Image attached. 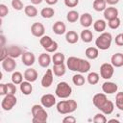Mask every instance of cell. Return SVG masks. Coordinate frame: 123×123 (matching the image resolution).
<instances>
[{
	"mask_svg": "<svg viewBox=\"0 0 123 123\" xmlns=\"http://www.w3.org/2000/svg\"><path fill=\"white\" fill-rule=\"evenodd\" d=\"M2 67L6 72H13L16 67V62L13 58L7 57L5 60L2 61Z\"/></svg>",
	"mask_w": 123,
	"mask_h": 123,
	"instance_id": "obj_9",
	"label": "cell"
},
{
	"mask_svg": "<svg viewBox=\"0 0 123 123\" xmlns=\"http://www.w3.org/2000/svg\"><path fill=\"white\" fill-rule=\"evenodd\" d=\"M52 29H53V32L56 35H59V36L63 35L66 32V26L62 21H56L54 23Z\"/></svg>",
	"mask_w": 123,
	"mask_h": 123,
	"instance_id": "obj_20",
	"label": "cell"
},
{
	"mask_svg": "<svg viewBox=\"0 0 123 123\" xmlns=\"http://www.w3.org/2000/svg\"><path fill=\"white\" fill-rule=\"evenodd\" d=\"M115 106L118 110L123 111V92H117L115 95Z\"/></svg>",
	"mask_w": 123,
	"mask_h": 123,
	"instance_id": "obj_39",
	"label": "cell"
},
{
	"mask_svg": "<svg viewBox=\"0 0 123 123\" xmlns=\"http://www.w3.org/2000/svg\"><path fill=\"white\" fill-rule=\"evenodd\" d=\"M9 13V9L5 4H0V16L5 17Z\"/></svg>",
	"mask_w": 123,
	"mask_h": 123,
	"instance_id": "obj_43",
	"label": "cell"
},
{
	"mask_svg": "<svg viewBox=\"0 0 123 123\" xmlns=\"http://www.w3.org/2000/svg\"><path fill=\"white\" fill-rule=\"evenodd\" d=\"M23 76H24V79L28 82H31V83H34L37 81V77H38V74H37V71L34 68H28L24 71L23 73Z\"/></svg>",
	"mask_w": 123,
	"mask_h": 123,
	"instance_id": "obj_15",
	"label": "cell"
},
{
	"mask_svg": "<svg viewBox=\"0 0 123 123\" xmlns=\"http://www.w3.org/2000/svg\"><path fill=\"white\" fill-rule=\"evenodd\" d=\"M113 110H114V104H113L111 100H108V101L104 104V106L100 109V111H101L104 114H106V115H109V114L112 113Z\"/></svg>",
	"mask_w": 123,
	"mask_h": 123,
	"instance_id": "obj_27",
	"label": "cell"
},
{
	"mask_svg": "<svg viewBox=\"0 0 123 123\" xmlns=\"http://www.w3.org/2000/svg\"><path fill=\"white\" fill-rule=\"evenodd\" d=\"M104 17L107 20H111L112 18L118 17V10L114 7H108L104 11Z\"/></svg>",
	"mask_w": 123,
	"mask_h": 123,
	"instance_id": "obj_17",
	"label": "cell"
},
{
	"mask_svg": "<svg viewBox=\"0 0 123 123\" xmlns=\"http://www.w3.org/2000/svg\"><path fill=\"white\" fill-rule=\"evenodd\" d=\"M92 21H93L92 20V16L88 12H84L80 16V23L85 28H88L89 26H91L92 25Z\"/></svg>",
	"mask_w": 123,
	"mask_h": 123,
	"instance_id": "obj_19",
	"label": "cell"
},
{
	"mask_svg": "<svg viewBox=\"0 0 123 123\" xmlns=\"http://www.w3.org/2000/svg\"><path fill=\"white\" fill-rule=\"evenodd\" d=\"M12 7L15 11H21L23 10V3L21 0H12Z\"/></svg>",
	"mask_w": 123,
	"mask_h": 123,
	"instance_id": "obj_42",
	"label": "cell"
},
{
	"mask_svg": "<svg viewBox=\"0 0 123 123\" xmlns=\"http://www.w3.org/2000/svg\"><path fill=\"white\" fill-rule=\"evenodd\" d=\"M90 62L87 60L85 59H81L80 58V62H79V68H78V72L79 73H86L89 71L90 69Z\"/></svg>",
	"mask_w": 123,
	"mask_h": 123,
	"instance_id": "obj_24",
	"label": "cell"
},
{
	"mask_svg": "<svg viewBox=\"0 0 123 123\" xmlns=\"http://www.w3.org/2000/svg\"><path fill=\"white\" fill-rule=\"evenodd\" d=\"M108 120L105 116V114L102 112V113H96L93 117V122L94 123H106Z\"/></svg>",
	"mask_w": 123,
	"mask_h": 123,
	"instance_id": "obj_41",
	"label": "cell"
},
{
	"mask_svg": "<svg viewBox=\"0 0 123 123\" xmlns=\"http://www.w3.org/2000/svg\"><path fill=\"white\" fill-rule=\"evenodd\" d=\"M77 102L75 100H62L57 104V111L61 114L72 113L77 110Z\"/></svg>",
	"mask_w": 123,
	"mask_h": 123,
	"instance_id": "obj_2",
	"label": "cell"
},
{
	"mask_svg": "<svg viewBox=\"0 0 123 123\" xmlns=\"http://www.w3.org/2000/svg\"><path fill=\"white\" fill-rule=\"evenodd\" d=\"M53 80H54V75H53V70L52 69H47L46 72L44 73L43 77L41 78V86L44 88H48L51 86V85L53 84Z\"/></svg>",
	"mask_w": 123,
	"mask_h": 123,
	"instance_id": "obj_8",
	"label": "cell"
},
{
	"mask_svg": "<svg viewBox=\"0 0 123 123\" xmlns=\"http://www.w3.org/2000/svg\"><path fill=\"white\" fill-rule=\"evenodd\" d=\"M40 104L44 108H51L56 104V97L50 93L44 94L40 98Z\"/></svg>",
	"mask_w": 123,
	"mask_h": 123,
	"instance_id": "obj_10",
	"label": "cell"
},
{
	"mask_svg": "<svg viewBox=\"0 0 123 123\" xmlns=\"http://www.w3.org/2000/svg\"><path fill=\"white\" fill-rule=\"evenodd\" d=\"M7 87H8V93L9 94H15V92H16L15 84H13L12 82V83H8L7 84Z\"/></svg>",
	"mask_w": 123,
	"mask_h": 123,
	"instance_id": "obj_44",
	"label": "cell"
},
{
	"mask_svg": "<svg viewBox=\"0 0 123 123\" xmlns=\"http://www.w3.org/2000/svg\"><path fill=\"white\" fill-rule=\"evenodd\" d=\"M57 49H58V43H57V41H53V43L49 46V47H47L45 50H46V52H48V53H55L56 51H57Z\"/></svg>",
	"mask_w": 123,
	"mask_h": 123,
	"instance_id": "obj_45",
	"label": "cell"
},
{
	"mask_svg": "<svg viewBox=\"0 0 123 123\" xmlns=\"http://www.w3.org/2000/svg\"><path fill=\"white\" fill-rule=\"evenodd\" d=\"M7 50H8V56L11 58H13V59H16V58L22 56V54L24 53L22 48H20L19 46H16V45L8 46Z\"/></svg>",
	"mask_w": 123,
	"mask_h": 123,
	"instance_id": "obj_13",
	"label": "cell"
},
{
	"mask_svg": "<svg viewBox=\"0 0 123 123\" xmlns=\"http://www.w3.org/2000/svg\"><path fill=\"white\" fill-rule=\"evenodd\" d=\"M109 122H119L117 119H110V120H108Z\"/></svg>",
	"mask_w": 123,
	"mask_h": 123,
	"instance_id": "obj_54",
	"label": "cell"
},
{
	"mask_svg": "<svg viewBox=\"0 0 123 123\" xmlns=\"http://www.w3.org/2000/svg\"><path fill=\"white\" fill-rule=\"evenodd\" d=\"M79 62H80V58H77V57H69L67 59V61H66V66L71 71L78 72Z\"/></svg>",
	"mask_w": 123,
	"mask_h": 123,
	"instance_id": "obj_16",
	"label": "cell"
},
{
	"mask_svg": "<svg viewBox=\"0 0 123 123\" xmlns=\"http://www.w3.org/2000/svg\"><path fill=\"white\" fill-rule=\"evenodd\" d=\"M16 97L15 94H6L1 102V107L4 111H11L16 105Z\"/></svg>",
	"mask_w": 123,
	"mask_h": 123,
	"instance_id": "obj_5",
	"label": "cell"
},
{
	"mask_svg": "<svg viewBox=\"0 0 123 123\" xmlns=\"http://www.w3.org/2000/svg\"><path fill=\"white\" fill-rule=\"evenodd\" d=\"M32 115H33V119L32 121L34 123H45L48 119V113L46 112V111L44 110V107L42 105H33L32 109Z\"/></svg>",
	"mask_w": 123,
	"mask_h": 123,
	"instance_id": "obj_1",
	"label": "cell"
},
{
	"mask_svg": "<svg viewBox=\"0 0 123 123\" xmlns=\"http://www.w3.org/2000/svg\"><path fill=\"white\" fill-rule=\"evenodd\" d=\"M44 1H45L46 4H48V5H55V4L58 3L59 0H44Z\"/></svg>",
	"mask_w": 123,
	"mask_h": 123,
	"instance_id": "obj_52",
	"label": "cell"
},
{
	"mask_svg": "<svg viewBox=\"0 0 123 123\" xmlns=\"http://www.w3.org/2000/svg\"><path fill=\"white\" fill-rule=\"evenodd\" d=\"M85 54H86L87 59L95 60L99 56V51H98V48H96V47H88V48L86 49Z\"/></svg>",
	"mask_w": 123,
	"mask_h": 123,
	"instance_id": "obj_26",
	"label": "cell"
},
{
	"mask_svg": "<svg viewBox=\"0 0 123 123\" xmlns=\"http://www.w3.org/2000/svg\"><path fill=\"white\" fill-rule=\"evenodd\" d=\"M108 26L112 30L117 29L120 26V19L118 17H115V18H112L111 20H108Z\"/></svg>",
	"mask_w": 123,
	"mask_h": 123,
	"instance_id": "obj_40",
	"label": "cell"
},
{
	"mask_svg": "<svg viewBox=\"0 0 123 123\" xmlns=\"http://www.w3.org/2000/svg\"><path fill=\"white\" fill-rule=\"evenodd\" d=\"M93 28L96 32L98 33H103L106 28H107V23L105 20L103 19H97L94 23H93Z\"/></svg>",
	"mask_w": 123,
	"mask_h": 123,
	"instance_id": "obj_28",
	"label": "cell"
},
{
	"mask_svg": "<svg viewBox=\"0 0 123 123\" xmlns=\"http://www.w3.org/2000/svg\"><path fill=\"white\" fill-rule=\"evenodd\" d=\"M114 73V66L111 63L105 62L100 66V75L103 79L109 80L112 77Z\"/></svg>",
	"mask_w": 123,
	"mask_h": 123,
	"instance_id": "obj_6",
	"label": "cell"
},
{
	"mask_svg": "<svg viewBox=\"0 0 123 123\" xmlns=\"http://www.w3.org/2000/svg\"><path fill=\"white\" fill-rule=\"evenodd\" d=\"M21 60L22 63L26 66H32L36 62L35 55L32 52H24L21 56Z\"/></svg>",
	"mask_w": 123,
	"mask_h": 123,
	"instance_id": "obj_14",
	"label": "cell"
},
{
	"mask_svg": "<svg viewBox=\"0 0 123 123\" xmlns=\"http://www.w3.org/2000/svg\"><path fill=\"white\" fill-rule=\"evenodd\" d=\"M76 121H77V119L72 115H67L62 119L63 123H75Z\"/></svg>",
	"mask_w": 123,
	"mask_h": 123,
	"instance_id": "obj_49",
	"label": "cell"
},
{
	"mask_svg": "<svg viewBox=\"0 0 123 123\" xmlns=\"http://www.w3.org/2000/svg\"><path fill=\"white\" fill-rule=\"evenodd\" d=\"M52 70H53V73H54L55 76H57V77H62L65 74L66 66L64 65V63H62V64H54Z\"/></svg>",
	"mask_w": 123,
	"mask_h": 123,
	"instance_id": "obj_22",
	"label": "cell"
},
{
	"mask_svg": "<svg viewBox=\"0 0 123 123\" xmlns=\"http://www.w3.org/2000/svg\"><path fill=\"white\" fill-rule=\"evenodd\" d=\"M24 12L29 17H35L36 15H37V10L34 5H27L24 8Z\"/></svg>",
	"mask_w": 123,
	"mask_h": 123,
	"instance_id": "obj_32",
	"label": "cell"
},
{
	"mask_svg": "<svg viewBox=\"0 0 123 123\" xmlns=\"http://www.w3.org/2000/svg\"><path fill=\"white\" fill-rule=\"evenodd\" d=\"M64 4L68 8H74L79 4V0H64Z\"/></svg>",
	"mask_w": 123,
	"mask_h": 123,
	"instance_id": "obj_46",
	"label": "cell"
},
{
	"mask_svg": "<svg viewBox=\"0 0 123 123\" xmlns=\"http://www.w3.org/2000/svg\"><path fill=\"white\" fill-rule=\"evenodd\" d=\"M12 82L15 85H20L22 82H23V78L24 76L22 75L21 72L19 71H13L12 74Z\"/></svg>",
	"mask_w": 123,
	"mask_h": 123,
	"instance_id": "obj_35",
	"label": "cell"
},
{
	"mask_svg": "<svg viewBox=\"0 0 123 123\" xmlns=\"http://www.w3.org/2000/svg\"><path fill=\"white\" fill-rule=\"evenodd\" d=\"M51 61H52V58L47 53H41L38 57V64L41 67H44V68H46L50 65Z\"/></svg>",
	"mask_w": 123,
	"mask_h": 123,
	"instance_id": "obj_18",
	"label": "cell"
},
{
	"mask_svg": "<svg viewBox=\"0 0 123 123\" xmlns=\"http://www.w3.org/2000/svg\"><path fill=\"white\" fill-rule=\"evenodd\" d=\"M53 38L50 37V36H42L41 37H40V39H39V43H40V45L44 48V49H46L47 47H49L52 43H53Z\"/></svg>",
	"mask_w": 123,
	"mask_h": 123,
	"instance_id": "obj_34",
	"label": "cell"
},
{
	"mask_svg": "<svg viewBox=\"0 0 123 123\" xmlns=\"http://www.w3.org/2000/svg\"><path fill=\"white\" fill-rule=\"evenodd\" d=\"M6 94H8V87H7V84L1 83V84H0V95L5 96Z\"/></svg>",
	"mask_w": 123,
	"mask_h": 123,
	"instance_id": "obj_47",
	"label": "cell"
},
{
	"mask_svg": "<svg viewBox=\"0 0 123 123\" xmlns=\"http://www.w3.org/2000/svg\"><path fill=\"white\" fill-rule=\"evenodd\" d=\"M107 101H108V98L106 93H97L92 98V103L98 110H100Z\"/></svg>",
	"mask_w": 123,
	"mask_h": 123,
	"instance_id": "obj_11",
	"label": "cell"
},
{
	"mask_svg": "<svg viewBox=\"0 0 123 123\" xmlns=\"http://www.w3.org/2000/svg\"><path fill=\"white\" fill-rule=\"evenodd\" d=\"M55 93L59 98H68L72 93V88L66 82H60L57 85Z\"/></svg>",
	"mask_w": 123,
	"mask_h": 123,
	"instance_id": "obj_4",
	"label": "cell"
},
{
	"mask_svg": "<svg viewBox=\"0 0 123 123\" xmlns=\"http://www.w3.org/2000/svg\"><path fill=\"white\" fill-rule=\"evenodd\" d=\"M111 41H112V36H111V33H108V32H103L96 38L95 45L100 50H108L111 47Z\"/></svg>",
	"mask_w": 123,
	"mask_h": 123,
	"instance_id": "obj_3",
	"label": "cell"
},
{
	"mask_svg": "<svg viewBox=\"0 0 123 123\" xmlns=\"http://www.w3.org/2000/svg\"><path fill=\"white\" fill-rule=\"evenodd\" d=\"M80 37H81L82 40H83L85 43H88V42H90V41L92 40V38H93V34H92V32H91L90 30L85 29V30L82 31Z\"/></svg>",
	"mask_w": 123,
	"mask_h": 123,
	"instance_id": "obj_30",
	"label": "cell"
},
{
	"mask_svg": "<svg viewBox=\"0 0 123 123\" xmlns=\"http://www.w3.org/2000/svg\"><path fill=\"white\" fill-rule=\"evenodd\" d=\"M99 79H100V76L96 72H89L87 77H86L87 83L89 85H96L99 82Z\"/></svg>",
	"mask_w": 123,
	"mask_h": 123,
	"instance_id": "obj_36",
	"label": "cell"
},
{
	"mask_svg": "<svg viewBox=\"0 0 123 123\" xmlns=\"http://www.w3.org/2000/svg\"><path fill=\"white\" fill-rule=\"evenodd\" d=\"M115 44L118 46H123V33L115 37Z\"/></svg>",
	"mask_w": 123,
	"mask_h": 123,
	"instance_id": "obj_50",
	"label": "cell"
},
{
	"mask_svg": "<svg viewBox=\"0 0 123 123\" xmlns=\"http://www.w3.org/2000/svg\"><path fill=\"white\" fill-rule=\"evenodd\" d=\"M65 40L69 44H75L79 40V35L75 31H68L65 34Z\"/></svg>",
	"mask_w": 123,
	"mask_h": 123,
	"instance_id": "obj_23",
	"label": "cell"
},
{
	"mask_svg": "<svg viewBox=\"0 0 123 123\" xmlns=\"http://www.w3.org/2000/svg\"><path fill=\"white\" fill-rule=\"evenodd\" d=\"M31 33L36 37H41L42 36H44V33H45L44 25L40 22L33 23L31 26Z\"/></svg>",
	"mask_w": 123,
	"mask_h": 123,
	"instance_id": "obj_7",
	"label": "cell"
},
{
	"mask_svg": "<svg viewBox=\"0 0 123 123\" xmlns=\"http://www.w3.org/2000/svg\"><path fill=\"white\" fill-rule=\"evenodd\" d=\"M20 90L24 95H30L33 91V86L31 85V82L24 81L20 85Z\"/></svg>",
	"mask_w": 123,
	"mask_h": 123,
	"instance_id": "obj_25",
	"label": "cell"
},
{
	"mask_svg": "<svg viewBox=\"0 0 123 123\" xmlns=\"http://www.w3.org/2000/svg\"><path fill=\"white\" fill-rule=\"evenodd\" d=\"M106 2H107V4H109V5L112 6V5L117 4V3L119 2V0H106Z\"/></svg>",
	"mask_w": 123,
	"mask_h": 123,
	"instance_id": "obj_51",
	"label": "cell"
},
{
	"mask_svg": "<svg viewBox=\"0 0 123 123\" xmlns=\"http://www.w3.org/2000/svg\"><path fill=\"white\" fill-rule=\"evenodd\" d=\"M31 1V3L33 4V5H38V4H40L43 0H30Z\"/></svg>",
	"mask_w": 123,
	"mask_h": 123,
	"instance_id": "obj_53",
	"label": "cell"
},
{
	"mask_svg": "<svg viewBox=\"0 0 123 123\" xmlns=\"http://www.w3.org/2000/svg\"><path fill=\"white\" fill-rule=\"evenodd\" d=\"M64 61H65V57H64V54L62 53V52H57L52 57V62H53V64H62V63H64Z\"/></svg>",
	"mask_w": 123,
	"mask_h": 123,
	"instance_id": "obj_31",
	"label": "cell"
},
{
	"mask_svg": "<svg viewBox=\"0 0 123 123\" xmlns=\"http://www.w3.org/2000/svg\"><path fill=\"white\" fill-rule=\"evenodd\" d=\"M72 82L75 86H81L83 85H85L86 83V79L85 77L82 75V73L80 74H75L73 77H72Z\"/></svg>",
	"mask_w": 123,
	"mask_h": 123,
	"instance_id": "obj_37",
	"label": "cell"
},
{
	"mask_svg": "<svg viewBox=\"0 0 123 123\" xmlns=\"http://www.w3.org/2000/svg\"><path fill=\"white\" fill-rule=\"evenodd\" d=\"M7 57H9V56H8V50H7V47L2 46V48H1V55H0V61L2 62V61L5 60Z\"/></svg>",
	"mask_w": 123,
	"mask_h": 123,
	"instance_id": "obj_48",
	"label": "cell"
},
{
	"mask_svg": "<svg viewBox=\"0 0 123 123\" xmlns=\"http://www.w3.org/2000/svg\"><path fill=\"white\" fill-rule=\"evenodd\" d=\"M111 63L114 67H121L123 66V54L122 53H115L111 58Z\"/></svg>",
	"mask_w": 123,
	"mask_h": 123,
	"instance_id": "obj_21",
	"label": "cell"
},
{
	"mask_svg": "<svg viewBox=\"0 0 123 123\" xmlns=\"http://www.w3.org/2000/svg\"><path fill=\"white\" fill-rule=\"evenodd\" d=\"M118 86L113 82H105L102 85V90L106 94H113L117 91Z\"/></svg>",
	"mask_w": 123,
	"mask_h": 123,
	"instance_id": "obj_12",
	"label": "cell"
},
{
	"mask_svg": "<svg viewBox=\"0 0 123 123\" xmlns=\"http://www.w3.org/2000/svg\"><path fill=\"white\" fill-rule=\"evenodd\" d=\"M54 14H55V11H54L53 8L46 7V8H43L40 11V15L43 18H51V17H53Z\"/></svg>",
	"mask_w": 123,
	"mask_h": 123,
	"instance_id": "obj_38",
	"label": "cell"
},
{
	"mask_svg": "<svg viewBox=\"0 0 123 123\" xmlns=\"http://www.w3.org/2000/svg\"><path fill=\"white\" fill-rule=\"evenodd\" d=\"M79 18H80V14H79V12H78L77 11H74V10L69 11V12H67V14H66V19H67V21L70 22V23H74V22H76Z\"/></svg>",
	"mask_w": 123,
	"mask_h": 123,
	"instance_id": "obj_33",
	"label": "cell"
},
{
	"mask_svg": "<svg viewBox=\"0 0 123 123\" xmlns=\"http://www.w3.org/2000/svg\"><path fill=\"white\" fill-rule=\"evenodd\" d=\"M92 7L96 12H104L107 8V2L106 0H94Z\"/></svg>",
	"mask_w": 123,
	"mask_h": 123,
	"instance_id": "obj_29",
	"label": "cell"
}]
</instances>
